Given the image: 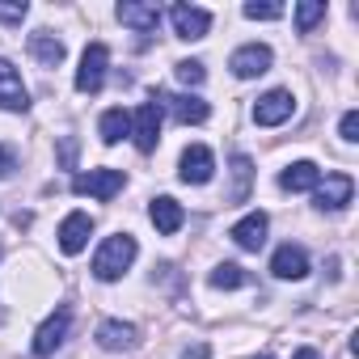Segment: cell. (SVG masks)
<instances>
[{
  "label": "cell",
  "mask_w": 359,
  "mask_h": 359,
  "mask_svg": "<svg viewBox=\"0 0 359 359\" xmlns=\"http://www.w3.org/2000/svg\"><path fill=\"white\" fill-rule=\"evenodd\" d=\"M208 355H212V346H208V342H195V346H187V351H182V359H208Z\"/></svg>",
  "instance_id": "31"
},
{
  "label": "cell",
  "mask_w": 359,
  "mask_h": 359,
  "mask_svg": "<svg viewBox=\"0 0 359 359\" xmlns=\"http://www.w3.org/2000/svg\"><path fill=\"white\" fill-rule=\"evenodd\" d=\"M271 47H262V43H250V47H237L233 51V60H229V68H233V76H241V81H254V76H262V72H271Z\"/></svg>",
  "instance_id": "9"
},
{
  "label": "cell",
  "mask_w": 359,
  "mask_h": 359,
  "mask_svg": "<svg viewBox=\"0 0 359 359\" xmlns=\"http://www.w3.org/2000/svg\"><path fill=\"white\" fill-rule=\"evenodd\" d=\"M351 195H355V182L346 173H325V182H317V208L321 212H342L346 203H351Z\"/></svg>",
  "instance_id": "10"
},
{
  "label": "cell",
  "mask_w": 359,
  "mask_h": 359,
  "mask_svg": "<svg viewBox=\"0 0 359 359\" xmlns=\"http://www.w3.org/2000/svg\"><path fill=\"white\" fill-rule=\"evenodd\" d=\"M271 275L275 279H304L309 275V254H304V245H279L275 250V258H271Z\"/></svg>",
  "instance_id": "12"
},
{
  "label": "cell",
  "mask_w": 359,
  "mask_h": 359,
  "mask_svg": "<svg viewBox=\"0 0 359 359\" xmlns=\"http://www.w3.org/2000/svg\"><path fill=\"white\" fill-rule=\"evenodd\" d=\"M131 140L140 152H152L161 140V106L156 102H140V110L131 114Z\"/></svg>",
  "instance_id": "8"
},
{
  "label": "cell",
  "mask_w": 359,
  "mask_h": 359,
  "mask_svg": "<svg viewBox=\"0 0 359 359\" xmlns=\"http://www.w3.org/2000/svg\"><path fill=\"white\" fill-rule=\"evenodd\" d=\"M173 72H177V81L191 85V89H199V85L208 81V68H203L199 60H177V64H173Z\"/></svg>",
  "instance_id": "25"
},
{
  "label": "cell",
  "mask_w": 359,
  "mask_h": 359,
  "mask_svg": "<svg viewBox=\"0 0 359 359\" xmlns=\"http://www.w3.org/2000/svg\"><path fill=\"white\" fill-rule=\"evenodd\" d=\"M140 342V330L131 321H102L97 325V346L102 351H131Z\"/></svg>",
  "instance_id": "17"
},
{
  "label": "cell",
  "mask_w": 359,
  "mask_h": 359,
  "mask_svg": "<svg viewBox=\"0 0 359 359\" xmlns=\"http://www.w3.org/2000/svg\"><path fill=\"white\" fill-rule=\"evenodd\" d=\"M89 233H93V220L85 212H72L64 224H60V250L64 254H81L89 245Z\"/></svg>",
  "instance_id": "15"
},
{
  "label": "cell",
  "mask_w": 359,
  "mask_h": 359,
  "mask_svg": "<svg viewBox=\"0 0 359 359\" xmlns=\"http://www.w3.org/2000/svg\"><path fill=\"white\" fill-rule=\"evenodd\" d=\"M169 22H173V34L187 39V43L208 39V30H212V13L199 9V5H173L169 9Z\"/></svg>",
  "instance_id": "6"
},
{
  "label": "cell",
  "mask_w": 359,
  "mask_h": 359,
  "mask_svg": "<svg viewBox=\"0 0 359 359\" xmlns=\"http://www.w3.org/2000/svg\"><path fill=\"white\" fill-rule=\"evenodd\" d=\"M60 165H64V169H76V140H72V135L60 140Z\"/></svg>",
  "instance_id": "29"
},
{
  "label": "cell",
  "mask_w": 359,
  "mask_h": 359,
  "mask_svg": "<svg viewBox=\"0 0 359 359\" xmlns=\"http://www.w3.org/2000/svg\"><path fill=\"white\" fill-rule=\"evenodd\" d=\"M148 220L156 224V233H177V229L187 224V212H182V203H177V199L156 195V199H152V208H148Z\"/></svg>",
  "instance_id": "14"
},
{
  "label": "cell",
  "mask_w": 359,
  "mask_h": 359,
  "mask_svg": "<svg viewBox=\"0 0 359 359\" xmlns=\"http://www.w3.org/2000/svg\"><path fill=\"white\" fill-rule=\"evenodd\" d=\"M245 283V271L237 266V262H220L216 271H212V287H224V292H233V287H241Z\"/></svg>",
  "instance_id": "24"
},
{
  "label": "cell",
  "mask_w": 359,
  "mask_h": 359,
  "mask_svg": "<svg viewBox=\"0 0 359 359\" xmlns=\"http://www.w3.org/2000/svg\"><path fill=\"white\" fill-rule=\"evenodd\" d=\"M26 106H30V93L22 85V72L9 60H0V110H26Z\"/></svg>",
  "instance_id": "13"
},
{
  "label": "cell",
  "mask_w": 359,
  "mask_h": 359,
  "mask_svg": "<svg viewBox=\"0 0 359 359\" xmlns=\"http://www.w3.org/2000/svg\"><path fill=\"white\" fill-rule=\"evenodd\" d=\"M182 182H191V187H203V182H212V173H216V156H212V148H203V144H191L187 152H182Z\"/></svg>",
  "instance_id": "11"
},
{
  "label": "cell",
  "mask_w": 359,
  "mask_h": 359,
  "mask_svg": "<svg viewBox=\"0 0 359 359\" xmlns=\"http://www.w3.org/2000/svg\"><path fill=\"white\" fill-rule=\"evenodd\" d=\"M118 22L131 26V30H140V34H152L161 26V9L156 5H135V0H123V5H118Z\"/></svg>",
  "instance_id": "18"
},
{
  "label": "cell",
  "mask_w": 359,
  "mask_h": 359,
  "mask_svg": "<svg viewBox=\"0 0 359 359\" xmlns=\"http://www.w3.org/2000/svg\"><path fill=\"white\" fill-rule=\"evenodd\" d=\"M30 55H34L43 68H55V64H64V43H60L51 30H34V34H30Z\"/></svg>",
  "instance_id": "20"
},
{
  "label": "cell",
  "mask_w": 359,
  "mask_h": 359,
  "mask_svg": "<svg viewBox=\"0 0 359 359\" xmlns=\"http://www.w3.org/2000/svg\"><path fill=\"white\" fill-rule=\"evenodd\" d=\"M292 359H321V355H317V351H313V346H300V351H296V355H292Z\"/></svg>",
  "instance_id": "32"
},
{
  "label": "cell",
  "mask_w": 359,
  "mask_h": 359,
  "mask_svg": "<svg viewBox=\"0 0 359 359\" xmlns=\"http://www.w3.org/2000/svg\"><path fill=\"white\" fill-rule=\"evenodd\" d=\"M152 102L161 106V110H169L177 123H208V102L203 97H195V93H165V89H156L152 93Z\"/></svg>",
  "instance_id": "4"
},
{
  "label": "cell",
  "mask_w": 359,
  "mask_h": 359,
  "mask_svg": "<svg viewBox=\"0 0 359 359\" xmlns=\"http://www.w3.org/2000/svg\"><path fill=\"white\" fill-rule=\"evenodd\" d=\"M317 182H321V169L313 161H296V165H287L279 173V187L283 191H317Z\"/></svg>",
  "instance_id": "19"
},
{
  "label": "cell",
  "mask_w": 359,
  "mask_h": 359,
  "mask_svg": "<svg viewBox=\"0 0 359 359\" xmlns=\"http://www.w3.org/2000/svg\"><path fill=\"white\" fill-rule=\"evenodd\" d=\"M106 64H110L106 43H89L85 55H81V68H76V89L81 93H97L102 81H106Z\"/></svg>",
  "instance_id": "5"
},
{
  "label": "cell",
  "mask_w": 359,
  "mask_h": 359,
  "mask_svg": "<svg viewBox=\"0 0 359 359\" xmlns=\"http://www.w3.org/2000/svg\"><path fill=\"white\" fill-rule=\"evenodd\" d=\"M254 359H271V355H254Z\"/></svg>",
  "instance_id": "33"
},
{
  "label": "cell",
  "mask_w": 359,
  "mask_h": 359,
  "mask_svg": "<svg viewBox=\"0 0 359 359\" xmlns=\"http://www.w3.org/2000/svg\"><path fill=\"white\" fill-rule=\"evenodd\" d=\"M338 131H342V140H346V144H355V140H359V114H355V110H346V114H342V123H338Z\"/></svg>",
  "instance_id": "28"
},
{
  "label": "cell",
  "mask_w": 359,
  "mask_h": 359,
  "mask_svg": "<svg viewBox=\"0 0 359 359\" xmlns=\"http://www.w3.org/2000/svg\"><path fill=\"white\" fill-rule=\"evenodd\" d=\"M245 18H250V22H275V18H283V5H258V0H250V5H245Z\"/></svg>",
  "instance_id": "26"
},
{
  "label": "cell",
  "mask_w": 359,
  "mask_h": 359,
  "mask_svg": "<svg viewBox=\"0 0 359 359\" xmlns=\"http://www.w3.org/2000/svg\"><path fill=\"white\" fill-rule=\"evenodd\" d=\"M68 330H72V309H68V304H60V309H55V313L39 325V334H34V355H39V359L55 355V351L64 346Z\"/></svg>",
  "instance_id": "3"
},
{
  "label": "cell",
  "mask_w": 359,
  "mask_h": 359,
  "mask_svg": "<svg viewBox=\"0 0 359 359\" xmlns=\"http://www.w3.org/2000/svg\"><path fill=\"white\" fill-rule=\"evenodd\" d=\"M123 182H127L123 169H89V173H76V177H72V191L106 203V199H114V195L123 191Z\"/></svg>",
  "instance_id": "2"
},
{
  "label": "cell",
  "mask_w": 359,
  "mask_h": 359,
  "mask_svg": "<svg viewBox=\"0 0 359 359\" xmlns=\"http://www.w3.org/2000/svg\"><path fill=\"white\" fill-rule=\"evenodd\" d=\"M292 110H296V97H292L287 89H271V93L258 97V106H254V123H258V127H279V123L292 118Z\"/></svg>",
  "instance_id": "7"
},
{
  "label": "cell",
  "mask_w": 359,
  "mask_h": 359,
  "mask_svg": "<svg viewBox=\"0 0 359 359\" xmlns=\"http://www.w3.org/2000/svg\"><path fill=\"white\" fill-rule=\"evenodd\" d=\"M30 13L26 0H18V5H0V22H9V26H22V18Z\"/></svg>",
  "instance_id": "27"
},
{
  "label": "cell",
  "mask_w": 359,
  "mask_h": 359,
  "mask_svg": "<svg viewBox=\"0 0 359 359\" xmlns=\"http://www.w3.org/2000/svg\"><path fill=\"white\" fill-rule=\"evenodd\" d=\"M18 169V152L13 148H5V144H0V177H9Z\"/></svg>",
  "instance_id": "30"
},
{
  "label": "cell",
  "mask_w": 359,
  "mask_h": 359,
  "mask_svg": "<svg viewBox=\"0 0 359 359\" xmlns=\"http://www.w3.org/2000/svg\"><path fill=\"white\" fill-rule=\"evenodd\" d=\"M135 237L131 233H114V237H106L102 245H97V254H93V275L102 279V283H114V279H123V271L135 262Z\"/></svg>",
  "instance_id": "1"
},
{
  "label": "cell",
  "mask_w": 359,
  "mask_h": 359,
  "mask_svg": "<svg viewBox=\"0 0 359 359\" xmlns=\"http://www.w3.org/2000/svg\"><path fill=\"white\" fill-rule=\"evenodd\" d=\"M321 18H325V0H300L296 5V30L300 34H309Z\"/></svg>",
  "instance_id": "23"
},
{
  "label": "cell",
  "mask_w": 359,
  "mask_h": 359,
  "mask_svg": "<svg viewBox=\"0 0 359 359\" xmlns=\"http://www.w3.org/2000/svg\"><path fill=\"white\" fill-rule=\"evenodd\" d=\"M266 229H271V220H266L262 212H250L245 220H237V224H233V233H229V237H233L241 250H262V245H266Z\"/></svg>",
  "instance_id": "16"
},
{
  "label": "cell",
  "mask_w": 359,
  "mask_h": 359,
  "mask_svg": "<svg viewBox=\"0 0 359 359\" xmlns=\"http://www.w3.org/2000/svg\"><path fill=\"white\" fill-rule=\"evenodd\" d=\"M97 131H102V144H118L123 135H131V114H127L123 106H114V110H106V114H102Z\"/></svg>",
  "instance_id": "21"
},
{
  "label": "cell",
  "mask_w": 359,
  "mask_h": 359,
  "mask_svg": "<svg viewBox=\"0 0 359 359\" xmlns=\"http://www.w3.org/2000/svg\"><path fill=\"white\" fill-rule=\"evenodd\" d=\"M250 182H254V161L250 156H233V191H229V203H245L250 199Z\"/></svg>",
  "instance_id": "22"
}]
</instances>
